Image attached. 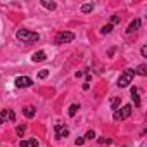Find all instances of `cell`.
Returning a JSON list of instances; mask_svg holds the SVG:
<instances>
[{"label":"cell","mask_w":147,"mask_h":147,"mask_svg":"<svg viewBox=\"0 0 147 147\" xmlns=\"http://www.w3.org/2000/svg\"><path fill=\"white\" fill-rule=\"evenodd\" d=\"M16 38L19 42H24V43H33V42H38L40 40V35L35 33V31H30V30H18Z\"/></svg>","instance_id":"obj_1"},{"label":"cell","mask_w":147,"mask_h":147,"mask_svg":"<svg viewBox=\"0 0 147 147\" xmlns=\"http://www.w3.org/2000/svg\"><path fill=\"white\" fill-rule=\"evenodd\" d=\"M133 76H135V69H126V71L123 73V75L119 76V80H118V87H119V88L128 87V85L131 83Z\"/></svg>","instance_id":"obj_2"},{"label":"cell","mask_w":147,"mask_h":147,"mask_svg":"<svg viewBox=\"0 0 147 147\" xmlns=\"http://www.w3.org/2000/svg\"><path fill=\"white\" fill-rule=\"evenodd\" d=\"M130 114H131V106H130V104H126V106H123L121 109H116L113 118H114L116 121H121V119L130 118Z\"/></svg>","instance_id":"obj_3"},{"label":"cell","mask_w":147,"mask_h":147,"mask_svg":"<svg viewBox=\"0 0 147 147\" xmlns=\"http://www.w3.org/2000/svg\"><path fill=\"white\" fill-rule=\"evenodd\" d=\"M75 40V35H73L71 31H61V33H57L55 35V43H69V42H73Z\"/></svg>","instance_id":"obj_4"},{"label":"cell","mask_w":147,"mask_h":147,"mask_svg":"<svg viewBox=\"0 0 147 147\" xmlns=\"http://www.w3.org/2000/svg\"><path fill=\"white\" fill-rule=\"evenodd\" d=\"M31 85H33V80L28 78V76H18L16 78V87L18 88H28Z\"/></svg>","instance_id":"obj_5"},{"label":"cell","mask_w":147,"mask_h":147,"mask_svg":"<svg viewBox=\"0 0 147 147\" xmlns=\"http://www.w3.org/2000/svg\"><path fill=\"white\" fill-rule=\"evenodd\" d=\"M54 131H55V138H64V137H67V128L66 126H62V125H55L54 126Z\"/></svg>","instance_id":"obj_6"},{"label":"cell","mask_w":147,"mask_h":147,"mask_svg":"<svg viewBox=\"0 0 147 147\" xmlns=\"http://www.w3.org/2000/svg\"><path fill=\"white\" fill-rule=\"evenodd\" d=\"M138 28H140V19H133V21L128 24L126 33H135V31H138Z\"/></svg>","instance_id":"obj_7"},{"label":"cell","mask_w":147,"mask_h":147,"mask_svg":"<svg viewBox=\"0 0 147 147\" xmlns=\"http://www.w3.org/2000/svg\"><path fill=\"white\" fill-rule=\"evenodd\" d=\"M45 59H47V55H45L43 50H38V52H35V54L31 55V61H33V62H40V61H45Z\"/></svg>","instance_id":"obj_8"},{"label":"cell","mask_w":147,"mask_h":147,"mask_svg":"<svg viewBox=\"0 0 147 147\" xmlns=\"http://www.w3.org/2000/svg\"><path fill=\"white\" fill-rule=\"evenodd\" d=\"M130 94H131V99H133V104H135V107H140V97H138V90H137L135 87H131Z\"/></svg>","instance_id":"obj_9"},{"label":"cell","mask_w":147,"mask_h":147,"mask_svg":"<svg viewBox=\"0 0 147 147\" xmlns=\"http://www.w3.org/2000/svg\"><path fill=\"white\" fill-rule=\"evenodd\" d=\"M35 111H36V109H35L33 106H28V107H24V109H23V114H24L26 118H30V119H31V118H35Z\"/></svg>","instance_id":"obj_10"},{"label":"cell","mask_w":147,"mask_h":147,"mask_svg":"<svg viewBox=\"0 0 147 147\" xmlns=\"http://www.w3.org/2000/svg\"><path fill=\"white\" fill-rule=\"evenodd\" d=\"M135 75H140V76H147V66L145 64H140L135 71Z\"/></svg>","instance_id":"obj_11"},{"label":"cell","mask_w":147,"mask_h":147,"mask_svg":"<svg viewBox=\"0 0 147 147\" xmlns=\"http://www.w3.org/2000/svg\"><path fill=\"white\" fill-rule=\"evenodd\" d=\"M78 109H80V106H78V104H71V106H69V109H67V114H69V116H75Z\"/></svg>","instance_id":"obj_12"},{"label":"cell","mask_w":147,"mask_h":147,"mask_svg":"<svg viewBox=\"0 0 147 147\" xmlns=\"http://www.w3.org/2000/svg\"><path fill=\"white\" fill-rule=\"evenodd\" d=\"M94 11V4H83L82 5V12L83 14H88V12H92Z\"/></svg>","instance_id":"obj_13"},{"label":"cell","mask_w":147,"mask_h":147,"mask_svg":"<svg viewBox=\"0 0 147 147\" xmlns=\"http://www.w3.org/2000/svg\"><path fill=\"white\" fill-rule=\"evenodd\" d=\"M42 5L49 11H54L55 9V2H47V0H42Z\"/></svg>","instance_id":"obj_14"},{"label":"cell","mask_w":147,"mask_h":147,"mask_svg":"<svg viewBox=\"0 0 147 147\" xmlns=\"http://www.w3.org/2000/svg\"><path fill=\"white\" fill-rule=\"evenodd\" d=\"M119 102H121V97H114V99L111 100V109H113V111H116V109H118V106H119Z\"/></svg>","instance_id":"obj_15"},{"label":"cell","mask_w":147,"mask_h":147,"mask_svg":"<svg viewBox=\"0 0 147 147\" xmlns=\"http://www.w3.org/2000/svg\"><path fill=\"white\" fill-rule=\"evenodd\" d=\"M111 31H113V24H106V26L100 30V33H102V35H107V33H111Z\"/></svg>","instance_id":"obj_16"},{"label":"cell","mask_w":147,"mask_h":147,"mask_svg":"<svg viewBox=\"0 0 147 147\" xmlns=\"http://www.w3.org/2000/svg\"><path fill=\"white\" fill-rule=\"evenodd\" d=\"M24 131H26V126H24V125H19V126H18V130H16V133H18L19 137H23V135H24Z\"/></svg>","instance_id":"obj_17"},{"label":"cell","mask_w":147,"mask_h":147,"mask_svg":"<svg viewBox=\"0 0 147 147\" xmlns=\"http://www.w3.org/2000/svg\"><path fill=\"white\" fill-rule=\"evenodd\" d=\"M5 119H7V109H4L2 113H0V125H4Z\"/></svg>","instance_id":"obj_18"},{"label":"cell","mask_w":147,"mask_h":147,"mask_svg":"<svg viewBox=\"0 0 147 147\" xmlns=\"http://www.w3.org/2000/svg\"><path fill=\"white\" fill-rule=\"evenodd\" d=\"M49 76V69H42L40 73H38V78L40 80H43V78H47Z\"/></svg>","instance_id":"obj_19"},{"label":"cell","mask_w":147,"mask_h":147,"mask_svg":"<svg viewBox=\"0 0 147 147\" xmlns=\"http://www.w3.org/2000/svg\"><path fill=\"white\" fill-rule=\"evenodd\" d=\"M7 119H9V121H16V114H14V111L7 109Z\"/></svg>","instance_id":"obj_20"},{"label":"cell","mask_w":147,"mask_h":147,"mask_svg":"<svg viewBox=\"0 0 147 147\" xmlns=\"http://www.w3.org/2000/svg\"><path fill=\"white\" fill-rule=\"evenodd\" d=\"M83 138H88V140H92V138H95V131H94V130H88V131H87V135H85Z\"/></svg>","instance_id":"obj_21"},{"label":"cell","mask_w":147,"mask_h":147,"mask_svg":"<svg viewBox=\"0 0 147 147\" xmlns=\"http://www.w3.org/2000/svg\"><path fill=\"white\" fill-rule=\"evenodd\" d=\"M75 144H76V145H83V144H85V138H83V137H76V138H75Z\"/></svg>","instance_id":"obj_22"},{"label":"cell","mask_w":147,"mask_h":147,"mask_svg":"<svg viewBox=\"0 0 147 147\" xmlns=\"http://www.w3.org/2000/svg\"><path fill=\"white\" fill-rule=\"evenodd\" d=\"M28 145H30V147H38V142H36V138H31V140H28Z\"/></svg>","instance_id":"obj_23"},{"label":"cell","mask_w":147,"mask_h":147,"mask_svg":"<svg viewBox=\"0 0 147 147\" xmlns=\"http://www.w3.org/2000/svg\"><path fill=\"white\" fill-rule=\"evenodd\" d=\"M116 23H119V16H111V23L109 24H116Z\"/></svg>","instance_id":"obj_24"},{"label":"cell","mask_w":147,"mask_h":147,"mask_svg":"<svg viewBox=\"0 0 147 147\" xmlns=\"http://www.w3.org/2000/svg\"><path fill=\"white\" fill-rule=\"evenodd\" d=\"M99 144H111V140L106 137H99Z\"/></svg>","instance_id":"obj_25"},{"label":"cell","mask_w":147,"mask_h":147,"mask_svg":"<svg viewBox=\"0 0 147 147\" xmlns=\"http://www.w3.org/2000/svg\"><path fill=\"white\" fill-rule=\"evenodd\" d=\"M140 54H142V57H147V47H145V45L140 49Z\"/></svg>","instance_id":"obj_26"}]
</instances>
